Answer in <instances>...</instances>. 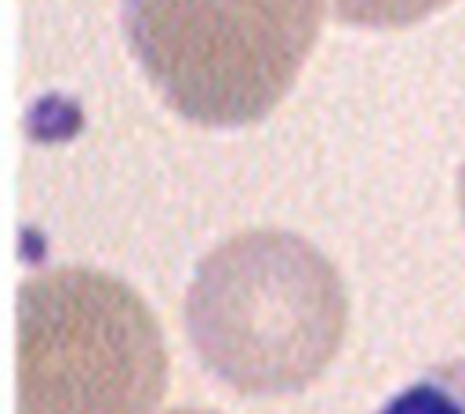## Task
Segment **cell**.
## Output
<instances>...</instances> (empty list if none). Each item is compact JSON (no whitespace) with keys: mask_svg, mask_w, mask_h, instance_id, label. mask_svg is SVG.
<instances>
[{"mask_svg":"<svg viewBox=\"0 0 465 414\" xmlns=\"http://www.w3.org/2000/svg\"><path fill=\"white\" fill-rule=\"evenodd\" d=\"M349 294L302 236L247 229L207 251L185 291V334L200 363L243 396H283L338 356Z\"/></svg>","mask_w":465,"mask_h":414,"instance_id":"1","label":"cell"},{"mask_svg":"<svg viewBox=\"0 0 465 414\" xmlns=\"http://www.w3.org/2000/svg\"><path fill=\"white\" fill-rule=\"evenodd\" d=\"M120 15L131 54L171 113L243 127L298 80L323 0H120Z\"/></svg>","mask_w":465,"mask_h":414,"instance_id":"2","label":"cell"},{"mask_svg":"<svg viewBox=\"0 0 465 414\" xmlns=\"http://www.w3.org/2000/svg\"><path fill=\"white\" fill-rule=\"evenodd\" d=\"M18 414H153L167 349L153 309L124 280L65 265L18 291Z\"/></svg>","mask_w":465,"mask_h":414,"instance_id":"3","label":"cell"},{"mask_svg":"<svg viewBox=\"0 0 465 414\" xmlns=\"http://www.w3.org/2000/svg\"><path fill=\"white\" fill-rule=\"evenodd\" d=\"M374 414H465V360L429 367L396 389Z\"/></svg>","mask_w":465,"mask_h":414,"instance_id":"4","label":"cell"},{"mask_svg":"<svg viewBox=\"0 0 465 414\" xmlns=\"http://www.w3.org/2000/svg\"><path fill=\"white\" fill-rule=\"evenodd\" d=\"M334 18L345 25H363V29H403L414 25L440 7L454 0H331Z\"/></svg>","mask_w":465,"mask_h":414,"instance_id":"5","label":"cell"},{"mask_svg":"<svg viewBox=\"0 0 465 414\" xmlns=\"http://www.w3.org/2000/svg\"><path fill=\"white\" fill-rule=\"evenodd\" d=\"M458 207H461V222H465V163L458 171Z\"/></svg>","mask_w":465,"mask_h":414,"instance_id":"6","label":"cell"},{"mask_svg":"<svg viewBox=\"0 0 465 414\" xmlns=\"http://www.w3.org/2000/svg\"><path fill=\"white\" fill-rule=\"evenodd\" d=\"M171 414H214V410H196V407H182V410H171Z\"/></svg>","mask_w":465,"mask_h":414,"instance_id":"7","label":"cell"}]
</instances>
